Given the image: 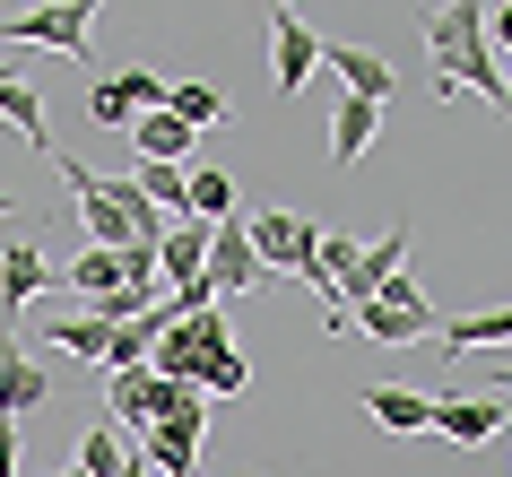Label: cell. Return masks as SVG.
I'll return each instance as SVG.
<instances>
[{
  "instance_id": "6da1fadb",
  "label": "cell",
  "mask_w": 512,
  "mask_h": 477,
  "mask_svg": "<svg viewBox=\"0 0 512 477\" xmlns=\"http://www.w3.org/2000/svg\"><path fill=\"white\" fill-rule=\"evenodd\" d=\"M426 61H434V96L478 87L486 105H504V61L486 44V0H443L426 18Z\"/></svg>"
},
{
  "instance_id": "7a4b0ae2",
  "label": "cell",
  "mask_w": 512,
  "mask_h": 477,
  "mask_svg": "<svg viewBox=\"0 0 512 477\" xmlns=\"http://www.w3.org/2000/svg\"><path fill=\"white\" fill-rule=\"evenodd\" d=\"M53 174H61L70 191H79V226H87V243H105V252L139 243V235H131V209H139L131 174L113 183V174H96V165H79V157H53Z\"/></svg>"
},
{
  "instance_id": "3957f363",
  "label": "cell",
  "mask_w": 512,
  "mask_h": 477,
  "mask_svg": "<svg viewBox=\"0 0 512 477\" xmlns=\"http://www.w3.org/2000/svg\"><path fill=\"white\" fill-rule=\"evenodd\" d=\"M96 9H105V0H35V9H18V18L0 27V44H18V53H53V61H87V27H96Z\"/></svg>"
},
{
  "instance_id": "277c9868",
  "label": "cell",
  "mask_w": 512,
  "mask_h": 477,
  "mask_svg": "<svg viewBox=\"0 0 512 477\" xmlns=\"http://www.w3.org/2000/svg\"><path fill=\"white\" fill-rule=\"evenodd\" d=\"M348 330H356V339H374V347H426L434 339V304L417 295V278L400 269L374 304H356V313H348Z\"/></svg>"
},
{
  "instance_id": "5b68a950",
  "label": "cell",
  "mask_w": 512,
  "mask_h": 477,
  "mask_svg": "<svg viewBox=\"0 0 512 477\" xmlns=\"http://www.w3.org/2000/svg\"><path fill=\"white\" fill-rule=\"evenodd\" d=\"M252 252H261L270 278H304L313 252H322V226H313V217H287V209H261L252 217Z\"/></svg>"
},
{
  "instance_id": "8992f818",
  "label": "cell",
  "mask_w": 512,
  "mask_h": 477,
  "mask_svg": "<svg viewBox=\"0 0 512 477\" xmlns=\"http://www.w3.org/2000/svg\"><path fill=\"white\" fill-rule=\"evenodd\" d=\"M313 70H322V35H313L296 9L278 0V9H270V79H278V96H304V79H313Z\"/></svg>"
},
{
  "instance_id": "52a82bcc",
  "label": "cell",
  "mask_w": 512,
  "mask_h": 477,
  "mask_svg": "<svg viewBox=\"0 0 512 477\" xmlns=\"http://www.w3.org/2000/svg\"><path fill=\"white\" fill-rule=\"evenodd\" d=\"M243 287H270V269H261V252H252V226L226 217V226L209 235V295L226 304V295H243Z\"/></svg>"
},
{
  "instance_id": "ba28073f",
  "label": "cell",
  "mask_w": 512,
  "mask_h": 477,
  "mask_svg": "<svg viewBox=\"0 0 512 477\" xmlns=\"http://www.w3.org/2000/svg\"><path fill=\"white\" fill-rule=\"evenodd\" d=\"M400 269H408V217H400L382 243H365V252H356V269L339 278V295H330V304H339V313H356V304H374V295L391 287Z\"/></svg>"
},
{
  "instance_id": "9c48e42d",
  "label": "cell",
  "mask_w": 512,
  "mask_h": 477,
  "mask_svg": "<svg viewBox=\"0 0 512 477\" xmlns=\"http://www.w3.org/2000/svg\"><path fill=\"white\" fill-rule=\"evenodd\" d=\"M191 382H165L157 365H131V373H113V425H157L165 408H183Z\"/></svg>"
},
{
  "instance_id": "30bf717a",
  "label": "cell",
  "mask_w": 512,
  "mask_h": 477,
  "mask_svg": "<svg viewBox=\"0 0 512 477\" xmlns=\"http://www.w3.org/2000/svg\"><path fill=\"white\" fill-rule=\"evenodd\" d=\"M53 278H61V269H44V252H35L27 235L0 243V330H18V313H27L35 295L53 287Z\"/></svg>"
},
{
  "instance_id": "8fae6325",
  "label": "cell",
  "mask_w": 512,
  "mask_h": 477,
  "mask_svg": "<svg viewBox=\"0 0 512 477\" xmlns=\"http://www.w3.org/2000/svg\"><path fill=\"white\" fill-rule=\"evenodd\" d=\"M53 399V365H35L18 330H0V417H18V408H44Z\"/></svg>"
},
{
  "instance_id": "7c38bea8",
  "label": "cell",
  "mask_w": 512,
  "mask_h": 477,
  "mask_svg": "<svg viewBox=\"0 0 512 477\" xmlns=\"http://www.w3.org/2000/svg\"><path fill=\"white\" fill-rule=\"evenodd\" d=\"M322 61H330V79L348 87V96H365V105H391V61H374L365 44H339V35H322Z\"/></svg>"
},
{
  "instance_id": "4fadbf2b",
  "label": "cell",
  "mask_w": 512,
  "mask_h": 477,
  "mask_svg": "<svg viewBox=\"0 0 512 477\" xmlns=\"http://www.w3.org/2000/svg\"><path fill=\"white\" fill-rule=\"evenodd\" d=\"M122 139H131V157H157V165H191V139H200V131H191V122H183L174 105H157V113H139V122H131Z\"/></svg>"
},
{
  "instance_id": "5bb4252c",
  "label": "cell",
  "mask_w": 512,
  "mask_h": 477,
  "mask_svg": "<svg viewBox=\"0 0 512 477\" xmlns=\"http://www.w3.org/2000/svg\"><path fill=\"white\" fill-rule=\"evenodd\" d=\"M209 217H174V226H165V243H157V278H174V287H191V278H200V269H209Z\"/></svg>"
},
{
  "instance_id": "9a60e30c",
  "label": "cell",
  "mask_w": 512,
  "mask_h": 477,
  "mask_svg": "<svg viewBox=\"0 0 512 477\" xmlns=\"http://www.w3.org/2000/svg\"><path fill=\"white\" fill-rule=\"evenodd\" d=\"M0 122L27 139L35 157H53V131H44V96H35V70H9V79H0Z\"/></svg>"
},
{
  "instance_id": "2e32d148",
  "label": "cell",
  "mask_w": 512,
  "mask_h": 477,
  "mask_svg": "<svg viewBox=\"0 0 512 477\" xmlns=\"http://www.w3.org/2000/svg\"><path fill=\"white\" fill-rule=\"evenodd\" d=\"M434 356H469V347H512V304L504 313H460V321H434Z\"/></svg>"
},
{
  "instance_id": "e0dca14e",
  "label": "cell",
  "mask_w": 512,
  "mask_h": 477,
  "mask_svg": "<svg viewBox=\"0 0 512 477\" xmlns=\"http://www.w3.org/2000/svg\"><path fill=\"white\" fill-rule=\"evenodd\" d=\"M382 131V105H365V96H348V105L330 113V165H365V148H374Z\"/></svg>"
},
{
  "instance_id": "ac0fdd59",
  "label": "cell",
  "mask_w": 512,
  "mask_h": 477,
  "mask_svg": "<svg viewBox=\"0 0 512 477\" xmlns=\"http://www.w3.org/2000/svg\"><path fill=\"white\" fill-rule=\"evenodd\" d=\"M131 191L148 200V209H165V217H191V165H157V157H139V165H131Z\"/></svg>"
},
{
  "instance_id": "d6986e66",
  "label": "cell",
  "mask_w": 512,
  "mask_h": 477,
  "mask_svg": "<svg viewBox=\"0 0 512 477\" xmlns=\"http://www.w3.org/2000/svg\"><path fill=\"white\" fill-rule=\"evenodd\" d=\"M365 408H374V425H391V434H426V425H434V399L400 391V382H374V391H365Z\"/></svg>"
},
{
  "instance_id": "ffe728a7",
  "label": "cell",
  "mask_w": 512,
  "mask_h": 477,
  "mask_svg": "<svg viewBox=\"0 0 512 477\" xmlns=\"http://www.w3.org/2000/svg\"><path fill=\"white\" fill-rule=\"evenodd\" d=\"M495 425H504L495 399H434V434H452V443H486Z\"/></svg>"
},
{
  "instance_id": "44dd1931",
  "label": "cell",
  "mask_w": 512,
  "mask_h": 477,
  "mask_svg": "<svg viewBox=\"0 0 512 477\" xmlns=\"http://www.w3.org/2000/svg\"><path fill=\"white\" fill-rule=\"evenodd\" d=\"M44 339H53L61 356H87V365H105L113 330H105V321H87V313H53V321H44Z\"/></svg>"
},
{
  "instance_id": "7402d4cb",
  "label": "cell",
  "mask_w": 512,
  "mask_h": 477,
  "mask_svg": "<svg viewBox=\"0 0 512 477\" xmlns=\"http://www.w3.org/2000/svg\"><path fill=\"white\" fill-rule=\"evenodd\" d=\"M61 278H70L79 295H113L122 278H131V269H122V252H105V243H87V252H79L70 269H61Z\"/></svg>"
},
{
  "instance_id": "603a6c76",
  "label": "cell",
  "mask_w": 512,
  "mask_h": 477,
  "mask_svg": "<svg viewBox=\"0 0 512 477\" xmlns=\"http://www.w3.org/2000/svg\"><path fill=\"white\" fill-rule=\"evenodd\" d=\"M243 382H252V373H243V356H235V347H209V356L191 365V391H200V399H235Z\"/></svg>"
},
{
  "instance_id": "cb8c5ba5",
  "label": "cell",
  "mask_w": 512,
  "mask_h": 477,
  "mask_svg": "<svg viewBox=\"0 0 512 477\" xmlns=\"http://www.w3.org/2000/svg\"><path fill=\"white\" fill-rule=\"evenodd\" d=\"M191 217L226 226V217H235V174H217V165H191Z\"/></svg>"
},
{
  "instance_id": "d4e9b609",
  "label": "cell",
  "mask_w": 512,
  "mask_h": 477,
  "mask_svg": "<svg viewBox=\"0 0 512 477\" xmlns=\"http://www.w3.org/2000/svg\"><path fill=\"white\" fill-rule=\"evenodd\" d=\"M131 469V443H122V425H96L79 443V477H122Z\"/></svg>"
},
{
  "instance_id": "484cf974",
  "label": "cell",
  "mask_w": 512,
  "mask_h": 477,
  "mask_svg": "<svg viewBox=\"0 0 512 477\" xmlns=\"http://www.w3.org/2000/svg\"><path fill=\"white\" fill-rule=\"evenodd\" d=\"M165 105L183 113L191 131H209V122H226V96H217V87H200V79H174V87H165Z\"/></svg>"
},
{
  "instance_id": "4316f807",
  "label": "cell",
  "mask_w": 512,
  "mask_h": 477,
  "mask_svg": "<svg viewBox=\"0 0 512 477\" xmlns=\"http://www.w3.org/2000/svg\"><path fill=\"white\" fill-rule=\"evenodd\" d=\"M87 113H96L105 131H131V122H139V113L122 105V87H113V79H96V87H87Z\"/></svg>"
},
{
  "instance_id": "83f0119b",
  "label": "cell",
  "mask_w": 512,
  "mask_h": 477,
  "mask_svg": "<svg viewBox=\"0 0 512 477\" xmlns=\"http://www.w3.org/2000/svg\"><path fill=\"white\" fill-rule=\"evenodd\" d=\"M113 87H122V105H131V113H157L165 105V79H157V70H122Z\"/></svg>"
},
{
  "instance_id": "f1b7e54d",
  "label": "cell",
  "mask_w": 512,
  "mask_h": 477,
  "mask_svg": "<svg viewBox=\"0 0 512 477\" xmlns=\"http://www.w3.org/2000/svg\"><path fill=\"white\" fill-rule=\"evenodd\" d=\"M486 44L512 61V0H504V9H486Z\"/></svg>"
},
{
  "instance_id": "f546056e",
  "label": "cell",
  "mask_w": 512,
  "mask_h": 477,
  "mask_svg": "<svg viewBox=\"0 0 512 477\" xmlns=\"http://www.w3.org/2000/svg\"><path fill=\"white\" fill-rule=\"evenodd\" d=\"M0 477H18V417H0Z\"/></svg>"
},
{
  "instance_id": "4dcf8cb0",
  "label": "cell",
  "mask_w": 512,
  "mask_h": 477,
  "mask_svg": "<svg viewBox=\"0 0 512 477\" xmlns=\"http://www.w3.org/2000/svg\"><path fill=\"white\" fill-rule=\"evenodd\" d=\"M495 391H504V399H512V373H504V382H495Z\"/></svg>"
},
{
  "instance_id": "1f68e13d",
  "label": "cell",
  "mask_w": 512,
  "mask_h": 477,
  "mask_svg": "<svg viewBox=\"0 0 512 477\" xmlns=\"http://www.w3.org/2000/svg\"><path fill=\"white\" fill-rule=\"evenodd\" d=\"M18 9H35V0H18Z\"/></svg>"
}]
</instances>
